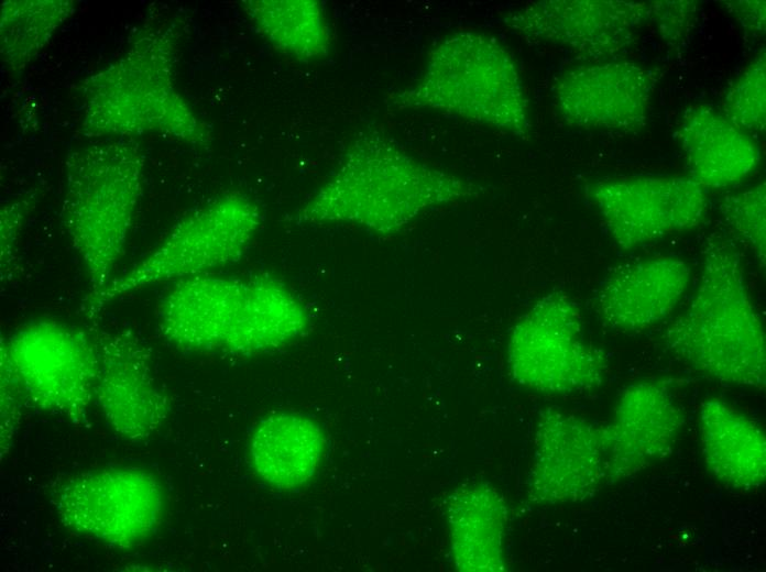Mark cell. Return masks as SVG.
Masks as SVG:
<instances>
[{
	"label": "cell",
	"instance_id": "18",
	"mask_svg": "<svg viewBox=\"0 0 766 572\" xmlns=\"http://www.w3.org/2000/svg\"><path fill=\"white\" fill-rule=\"evenodd\" d=\"M678 139L688 176L704 189L731 187L752 175L760 163V150L752 135L709 105L685 109Z\"/></svg>",
	"mask_w": 766,
	"mask_h": 572
},
{
	"label": "cell",
	"instance_id": "14",
	"mask_svg": "<svg viewBox=\"0 0 766 572\" xmlns=\"http://www.w3.org/2000/svg\"><path fill=\"white\" fill-rule=\"evenodd\" d=\"M655 73L633 61L608 59L576 66L556 81V109L570 127L633 131L648 118Z\"/></svg>",
	"mask_w": 766,
	"mask_h": 572
},
{
	"label": "cell",
	"instance_id": "15",
	"mask_svg": "<svg viewBox=\"0 0 766 572\" xmlns=\"http://www.w3.org/2000/svg\"><path fill=\"white\" fill-rule=\"evenodd\" d=\"M95 398L107 424L120 436L140 440L164 422L168 400L156 383L145 346L130 332L99 334Z\"/></svg>",
	"mask_w": 766,
	"mask_h": 572
},
{
	"label": "cell",
	"instance_id": "2",
	"mask_svg": "<svg viewBox=\"0 0 766 572\" xmlns=\"http://www.w3.org/2000/svg\"><path fill=\"white\" fill-rule=\"evenodd\" d=\"M161 334L187 350L251 355L302 337L307 310L281 280L267 275L211 273L175 282L156 312Z\"/></svg>",
	"mask_w": 766,
	"mask_h": 572
},
{
	"label": "cell",
	"instance_id": "27",
	"mask_svg": "<svg viewBox=\"0 0 766 572\" xmlns=\"http://www.w3.org/2000/svg\"><path fill=\"white\" fill-rule=\"evenodd\" d=\"M731 14L743 29L760 35L765 32V1H727L724 2Z\"/></svg>",
	"mask_w": 766,
	"mask_h": 572
},
{
	"label": "cell",
	"instance_id": "13",
	"mask_svg": "<svg viewBox=\"0 0 766 572\" xmlns=\"http://www.w3.org/2000/svg\"><path fill=\"white\" fill-rule=\"evenodd\" d=\"M538 504L586 501L608 485L602 425L556 408L539 415L527 476Z\"/></svg>",
	"mask_w": 766,
	"mask_h": 572
},
{
	"label": "cell",
	"instance_id": "12",
	"mask_svg": "<svg viewBox=\"0 0 766 572\" xmlns=\"http://www.w3.org/2000/svg\"><path fill=\"white\" fill-rule=\"evenodd\" d=\"M654 10L655 1L543 0L508 12L503 23L530 42L602 62L628 50Z\"/></svg>",
	"mask_w": 766,
	"mask_h": 572
},
{
	"label": "cell",
	"instance_id": "24",
	"mask_svg": "<svg viewBox=\"0 0 766 572\" xmlns=\"http://www.w3.org/2000/svg\"><path fill=\"white\" fill-rule=\"evenodd\" d=\"M724 116L748 134L766 125V58L760 52L740 73L723 99Z\"/></svg>",
	"mask_w": 766,
	"mask_h": 572
},
{
	"label": "cell",
	"instance_id": "4",
	"mask_svg": "<svg viewBox=\"0 0 766 572\" xmlns=\"http://www.w3.org/2000/svg\"><path fill=\"white\" fill-rule=\"evenodd\" d=\"M397 110H430L525 138L529 100L512 53L494 36L462 31L428 53L420 75L389 97Z\"/></svg>",
	"mask_w": 766,
	"mask_h": 572
},
{
	"label": "cell",
	"instance_id": "1",
	"mask_svg": "<svg viewBox=\"0 0 766 572\" xmlns=\"http://www.w3.org/2000/svg\"><path fill=\"white\" fill-rule=\"evenodd\" d=\"M481 190L473 182L415 157L394 139L368 131L348 144L333 172L294 219L391 234L434 208Z\"/></svg>",
	"mask_w": 766,
	"mask_h": 572
},
{
	"label": "cell",
	"instance_id": "16",
	"mask_svg": "<svg viewBox=\"0 0 766 572\" xmlns=\"http://www.w3.org/2000/svg\"><path fill=\"white\" fill-rule=\"evenodd\" d=\"M683 420L680 405L665 384L639 382L624 388L612 419L602 425L608 485L670 454Z\"/></svg>",
	"mask_w": 766,
	"mask_h": 572
},
{
	"label": "cell",
	"instance_id": "19",
	"mask_svg": "<svg viewBox=\"0 0 766 572\" xmlns=\"http://www.w3.org/2000/svg\"><path fill=\"white\" fill-rule=\"evenodd\" d=\"M445 517L450 553L461 572H503L507 568L508 509L489 483L470 482L447 497Z\"/></svg>",
	"mask_w": 766,
	"mask_h": 572
},
{
	"label": "cell",
	"instance_id": "11",
	"mask_svg": "<svg viewBox=\"0 0 766 572\" xmlns=\"http://www.w3.org/2000/svg\"><path fill=\"white\" fill-rule=\"evenodd\" d=\"M615 244L635 249L698 227L708 208L707 189L689 176H633L587 187Z\"/></svg>",
	"mask_w": 766,
	"mask_h": 572
},
{
	"label": "cell",
	"instance_id": "5",
	"mask_svg": "<svg viewBox=\"0 0 766 572\" xmlns=\"http://www.w3.org/2000/svg\"><path fill=\"white\" fill-rule=\"evenodd\" d=\"M175 41L162 28L140 32L127 51L84 84V127L92 135L158 132L208 145L211 131L174 84Z\"/></svg>",
	"mask_w": 766,
	"mask_h": 572
},
{
	"label": "cell",
	"instance_id": "8",
	"mask_svg": "<svg viewBox=\"0 0 766 572\" xmlns=\"http://www.w3.org/2000/svg\"><path fill=\"white\" fill-rule=\"evenodd\" d=\"M1 380L42 410L85 417L99 373L96 342L55 320L22 324L1 340Z\"/></svg>",
	"mask_w": 766,
	"mask_h": 572
},
{
	"label": "cell",
	"instance_id": "9",
	"mask_svg": "<svg viewBox=\"0 0 766 572\" xmlns=\"http://www.w3.org/2000/svg\"><path fill=\"white\" fill-rule=\"evenodd\" d=\"M507 369L524 388L572 394L598 388L606 374V360L586 339L578 305L555 290L515 321L507 342Z\"/></svg>",
	"mask_w": 766,
	"mask_h": 572
},
{
	"label": "cell",
	"instance_id": "10",
	"mask_svg": "<svg viewBox=\"0 0 766 572\" xmlns=\"http://www.w3.org/2000/svg\"><path fill=\"white\" fill-rule=\"evenodd\" d=\"M72 531L117 549L143 543L158 528L164 498L158 480L136 468H108L75 475L54 496Z\"/></svg>",
	"mask_w": 766,
	"mask_h": 572
},
{
	"label": "cell",
	"instance_id": "20",
	"mask_svg": "<svg viewBox=\"0 0 766 572\" xmlns=\"http://www.w3.org/2000/svg\"><path fill=\"white\" fill-rule=\"evenodd\" d=\"M700 441L710 472L733 488L754 490L766 480V439L753 419L720 399L701 405Z\"/></svg>",
	"mask_w": 766,
	"mask_h": 572
},
{
	"label": "cell",
	"instance_id": "17",
	"mask_svg": "<svg viewBox=\"0 0 766 572\" xmlns=\"http://www.w3.org/2000/svg\"><path fill=\"white\" fill-rule=\"evenodd\" d=\"M690 274L685 261L670 256L622 265L601 283L597 310L613 329L643 330L671 314L689 285Z\"/></svg>",
	"mask_w": 766,
	"mask_h": 572
},
{
	"label": "cell",
	"instance_id": "26",
	"mask_svg": "<svg viewBox=\"0 0 766 572\" xmlns=\"http://www.w3.org/2000/svg\"><path fill=\"white\" fill-rule=\"evenodd\" d=\"M23 202L6 206L1 212V271L8 270L13 262L17 235L24 217Z\"/></svg>",
	"mask_w": 766,
	"mask_h": 572
},
{
	"label": "cell",
	"instance_id": "22",
	"mask_svg": "<svg viewBox=\"0 0 766 572\" xmlns=\"http://www.w3.org/2000/svg\"><path fill=\"white\" fill-rule=\"evenodd\" d=\"M241 7L254 29L282 54L304 63L329 55L331 31L319 1L249 0Z\"/></svg>",
	"mask_w": 766,
	"mask_h": 572
},
{
	"label": "cell",
	"instance_id": "21",
	"mask_svg": "<svg viewBox=\"0 0 766 572\" xmlns=\"http://www.w3.org/2000/svg\"><path fill=\"white\" fill-rule=\"evenodd\" d=\"M324 452L319 426L295 413H278L261 420L250 440L255 473L277 490H294L315 475Z\"/></svg>",
	"mask_w": 766,
	"mask_h": 572
},
{
	"label": "cell",
	"instance_id": "6",
	"mask_svg": "<svg viewBox=\"0 0 766 572\" xmlns=\"http://www.w3.org/2000/svg\"><path fill=\"white\" fill-rule=\"evenodd\" d=\"M144 157L128 138H108L67 158L63 221L84 262L88 295L113 278L142 196Z\"/></svg>",
	"mask_w": 766,
	"mask_h": 572
},
{
	"label": "cell",
	"instance_id": "23",
	"mask_svg": "<svg viewBox=\"0 0 766 572\" xmlns=\"http://www.w3.org/2000/svg\"><path fill=\"white\" fill-rule=\"evenodd\" d=\"M65 0L6 1L1 4V56L12 69L24 68L73 14Z\"/></svg>",
	"mask_w": 766,
	"mask_h": 572
},
{
	"label": "cell",
	"instance_id": "3",
	"mask_svg": "<svg viewBox=\"0 0 766 572\" xmlns=\"http://www.w3.org/2000/svg\"><path fill=\"white\" fill-rule=\"evenodd\" d=\"M664 339L671 353L715 381L765 386V332L730 242H707L697 289Z\"/></svg>",
	"mask_w": 766,
	"mask_h": 572
},
{
	"label": "cell",
	"instance_id": "7",
	"mask_svg": "<svg viewBox=\"0 0 766 572\" xmlns=\"http://www.w3.org/2000/svg\"><path fill=\"white\" fill-rule=\"evenodd\" d=\"M262 223L260 206L242 193L219 196L184 216L146 256L81 302L88 318L153 284L209 274L238 261Z\"/></svg>",
	"mask_w": 766,
	"mask_h": 572
},
{
	"label": "cell",
	"instance_id": "25",
	"mask_svg": "<svg viewBox=\"0 0 766 572\" xmlns=\"http://www.w3.org/2000/svg\"><path fill=\"white\" fill-rule=\"evenodd\" d=\"M719 208L725 222L754 251L760 267L764 268L766 258L765 183L724 196Z\"/></svg>",
	"mask_w": 766,
	"mask_h": 572
}]
</instances>
